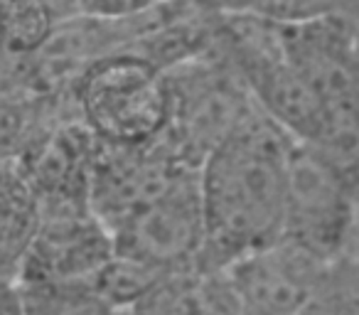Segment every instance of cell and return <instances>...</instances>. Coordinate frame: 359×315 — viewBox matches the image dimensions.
Segmentation results:
<instances>
[{
    "instance_id": "6da1fadb",
    "label": "cell",
    "mask_w": 359,
    "mask_h": 315,
    "mask_svg": "<svg viewBox=\"0 0 359 315\" xmlns=\"http://www.w3.org/2000/svg\"><path fill=\"white\" fill-rule=\"evenodd\" d=\"M293 138L256 106L200 166L205 212L202 271H224L278 244Z\"/></svg>"
},
{
    "instance_id": "7a4b0ae2",
    "label": "cell",
    "mask_w": 359,
    "mask_h": 315,
    "mask_svg": "<svg viewBox=\"0 0 359 315\" xmlns=\"http://www.w3.org/2000/svg\"><path fill=\"white\" fill-rule=\"evenodd\" d=\"M290 62L323 109L318 148L359 190V20L325 15L278 22Z\"/></svg>"
},
{
    "instance_id": "3957f363",
    "label": "cell",
    "mask_w": 359,
    "mask_h": 315,
    "mask_svg": "<svg viewBox=\"0 0 359 315\" xmlns=\"http://www.w3.org/2000/svg\"><path fill=\"white\" fill-rule=\"evenodd\" d=\"M69 99L76 119L106 145L155 143L170 123L168 76L128 50L94 62L72 86Z\"/></svg>"
},
{
    "instance_id": "277c9868",
    "label": "cell",
    "mask_w": 359,
    "mask_h": 315,
    "mask_svg": "<svg viewBox=\"0 0 359 315\" xmlns=\"http://www.w3.org/2000/svg\"><path fill=\"white\" fill-rule=\"evenodd\" d=\"M170 123L163 138L187 163L205 158L256 109L249 89L215 40L200 57L165 72Z\"/></svg>"
},
{
    "instance_id": "5b68a950",
    "label": "cell",
    "mask_w": 359,
    "mask_h": 315,
    "mask_svg": "<svg viewBox=\"0 0 359 315\" xmlns=\"http://www.w3.org/2000/svg\"><path fill=\"white\" fill-rule=\"evenodd\" d=\"M359 227V190L313 145L293 140L288 153L285 220L280 241L323 264L352 254Z\"/></svg>"
},
{
    "instance_id": "8992f818",
    "label": "cell",
    "mask_w": 359,
    "mask_h": 315,
    "mask_svg": "<svg viewBox=\"0 0 359 315\" xmlns=\"http://www.w3.org/2000/svg\"><path fill=\"white\" fill-rule=\"evenodd\" d=\"M111 239L116 256L160 274L195 269L205 246L200 170L182 175L160 197L121 220Z\"/></svg>"
},
{
    "instance_id": "52a82bcc",
    "label": "cell",
    "mask_w": 359,
    "mask_h": 315,
    "mask_svg": "<svg viewBox=\"0 0 359 315\" xmlns=\"http://www.w3.org/2000/svg\"><path fill=\"white\" fill-rule=\"evenodd\" d=\"M114 254V239L94 212L40 217L18 269V283L25 288L89 286Z\"/></svg>"
},
{
    "instance_id": "ba28073f",
    "label": "cell",
    "mask_w": 359,
    "mask_h": 315,
    "mask_svg": "<svg viewBox=\"0 0 359 315\" xmlns=\"http://www.w3.org/2000/svg\"><path fill=\"white\" fill-rule=\"evenodd\" d=\"M330 264L278 241L224 269L239 308L249 315H298Z\"/></svg>"
},
{
    "instance_id": "9c48e42d",
    "label": "cell",
    "mask_w": 359,
    "mask_h": 315,
    "mask_svg": "<svg viewBox=\"0 0 359 315\" xmlns=\"http://www.w3.org/2000/svg\"><path fill=\"white\" fill-rule=\"evenodd\" d=\"M239 310L224 271L195 266L163 276L126 315H239Z\"/></svg>"
},
{
    "instance_id": "30bf717a",
    "label": "cell",
    "mask_w": 359,
    "mask_h": 315,
    "mask_svg": "<svg viewBox=\"0 0 359 315\" xmlns=\"http://www.w3.org/2000/svg\"><path fill=\"white\" fill-rule=\"evenodd\" d=\"M40 227V205L18 158H0V276L15 279Z\"/></svg>"
},
{
    "instance_id": "8fae6325",
    "label": "cell",
    "mask_w": 359,
    "mask_h": 315,
    "mask_svg": "<svg viewBox=\"0 0 359 315\" xmlns=\"http://www.w3.org/2000/svg\"><path fill=\"white\" fill-rule=\"evenodd\" d=\"M298 315H359V256L332 261Z\"/></svg>"
},
{
    "instance_id": "7c38bea8",
    "label": "cell",
    "mask_w": 359,
    "mask_h": 315,
    "mask_svg": "<svg viewBox=\"0 0 359 315\" xmlns=\"http://www.w3.org/2000/svg\"><path fill=\"white\" fill-rule=\"evenodd\" d=\"M22 288L25 315H121L106 305L91 286H55V288Z\"/></svg>"
},
{
    "instance_id": "4fadbf2b",
    "label": "cell",
    "mask_w": 359,
    "mask_h": 315,
    "mask_svg": "<svg viewBox=\"0 0 359 315\" xmlns=\"http://www.w3.org/2000/svg\"><path fill=\"white\" fill-rule=\"evenodd\" d=\"M79 15L101 18V20H126L158 6L160 0H74Z\"/></svg>"
},
{
    "instance_id": "5bb4252c",
    "label": "cell",
    "mask_w": 359,
    "mask_h": 315,
    "mask_svg": "<svg viewBox=\"0 0 359 315\" xmlns=\"http://www.w3.org/2000/svg\"><path fill=\"white\" fill-rule=\"evenodd\" d=\"M0 315H25L22 288L15 279H0Z\"/></svg>"
},
{
    "instance_id": "9a60e30c",
    "label": "cell",
    "mask_w": 359,
    "mask_h": 315,
    "mask_svg": "<svg viewBox=\"0 0 359 315\" xmlns=\"http://www.w3.org/2000/svg\"><path fill=\"white\" fill-rule=\"evenodd\" d=\"M337 13L344 18H357L359 20V0H334Z\"/></svg>"
},
{
    "instance_id": "2e32d148",
    "label": "cell",
    "mask_w": 359,
    "mask_h": 315,
    "mask_svg": "<svg viewBox=\"0 0 359 315\" xmlns=\"http://www.w3.org/2000/svg\"><path fill=\"white\" fill-rule=\"evenodd\" d=\"M239 315H249V313H244V310H239Z\"/></svg>"
},
{
    "instance_id": "e0dca14e",
    "label": "cell",
    "mask_w": 359,
    "mask_h": 315,
    "mask_svg": "<svg viewBox=\"0 0 359 315\" xmlns=\"http://www.w3.org/2000/svg\"><path fill=\"white\" fill-rule=\"evenodd\" d=\"M0 279H3V276H0Z\"/></svg>"
}]
</instances>
